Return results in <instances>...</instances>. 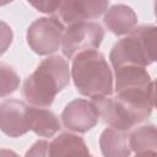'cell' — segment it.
<instances>
[{
    "label": "cell",
    "instance_id": "obj_13",
    "mask_svg": "<svg viewBox=\"0 0 157 157\" xmlns=\"http://www.w3.org/2000/svg\"><path fill=\"white\" fill-rule=\"evenodd\" d=\"M152 82L148 72L145 67L135 65H125L115 69V91L134 87V86H145Z\"/></svg>",
    "mask_w": 157,
    "mask_h": 157
},
{
    "label": "cell",
    "instance_id": "obj_16",
    "mask_svg": "<svg viewBox=\"0 0 157 157\" xmlns=\"http://www.w3.org/2000/svg\"><path fill=\"white\" fill-rule=\"evenodd\" d=\"M13 39V33L11 27L4 22L0 21V56L9 49V47L11 45Z\"/></svg>",
    "mask_w": 157,
    "mask_h": 157
},
{
    "label": "cell",
    "instance_id": "obj_15",
    "mask_svg": "<svg viewBox=\"0 0 157 157\" xmlns=\"http://www.w3.org/2000/svg\"><path fill=\"white\" fill-rule=\"evenodd\" d=\"M20 77L17 72L6 64H0V97H5L17 90Z\"/></svg>",
    "mask_w": 157,
    "mask_h": 157
},
{
    "label": "cell",
    "instance_id": "obj_19",
    "mask_svg": "<svg viewBox=\"0 0 157 157\" xmlns=\"http://www.w3.org/2000/svg\"><path fill=\"white\" fill-rule=\"evenodd\" d=\"M0 157H20L16 152L7 148H0Z\"/></svg>",
    "mask_w": 157,
    "mask_h": 157
},
{
    "label": "cell",
    "instance_id": "obj_7",
    "mask_svg": "<svg viewBox=\"0 0 157 157\" xmlns=\"http://www.w3.org/2000/svg\"><path fill=\"white\" fill-rule=\"evenodd\" d=\"M98 112L92 101L74 99L67 103L61 113V120L66 129L75 132H86L98 123Z\"/></svg>",
    "mask_w": 157,
    "mask_h": 157
},
{
    "label": "cell",
    "instance_id": "obj_8",
    "mask_svg": "<svg viewBox=\"0 0 157 157\" xmlns=\"http://www.w3.org/2000/svg\"><path fill=\"white\" fill-rule=\"evenodd\" d=\"M108 1H88V0H66L60 1L58 13L60 18L71 25L74 22L86 21L101 16L108 7Z\"/></svg>",
    "mask_w": 157,
    "mask_h": 157
},
{
    "label": "cell",
    "instance_id": "obj_2",
    "mask_svg": "<svg viewBox=\"0 0 157 157\" xmlns=\"http://www.w3.org/2000/svg\"><path fill=\"white\" fill-rule=\"evenodd\" d=\"M71 76L77 91L82 96L97 98L112 96L113 74L104 55L98 50L78 53L71 66Z\"/></svg>",
    "mask_w": 157,
    "mask_h": 157
},
{
    "label": "cell",
    "instance_id": "obj_17",
    "mask_svg": "<svg viewBox=\"0 0 157 157\" xmlns=\"http://www.w3.org/2000/svg\"><path fill=\"white\" fill-rule=\"evenodd\" d=\"M48 147H49L48 141H45V140H38L26 152V156L25 157H49Z\"/></svg>",
    "mask_w": 157,
    "mask_h": 157
},
{
    "label": "cell",
    "instance_id": "obj_10",
    "mask_svg": "<svg viewBox=\"0 0 157 157\" xmlns=\"http://www.w3.org/2000/svg\"><path fill=\"white\" fill-rule=\"evenodd\" d=\"M49 157H92L85 140L70 132L56 136L48 147Z\"/></svg>",
    "mask_w": 157,
    "mask_h": 157
},
{
    "label": "cell",
    "instance_id": "obj_9",
    "mask_svg": "<svg viewBox=\"0 0 157 157\" xmlns=\"http://www.w3.org/2000/svg\"><path fill=\"white\" fill-rule=\"evenodd\" d=\"M103 21L112 33L115 36H121L130 33L135 28L137 23V16L130 6L117 4L105 10Z\"/></svg>",
    "mask_w": 157,
    "mask_h": 157
},
{
    "label": "cell",
    "instance_id": "obj_20",
    "mask_svg": "<svg viewBox=\"0 0 157 157\" xmlns=\"http://www.w3.org/2000/svg\"><path fill=\"white\" fill-rule=\"evenodd\" d=\"M135 157H157V153L156 151H142V152H137Z\"/></svg>",
    "mask_w": 157,
    "mask_h": 157
},
{
    "label": "cell",
    "instance_id": "obj_3",
    "mask_svg": "<svg viewBox=\"0 0 157 157\" xmlns=\"http://www.w3.org/2000/svg\"><path fill=\"white\" fill-rule=\"evenodd\" d=\"M157 28L155 26H140L113 47L109 59L114 69L135 65L145 67L156 60Z\"/></svg>",
    "mask_w": 157,
    "mask_h": 157
},
{
    "label": "cell",
    "instance_id": "obj_18",
    "mask_svg": "<svg viewBox=\"0 0 157 157\" xmlns=\"http://www.w3.org/2000/svg\"><path fill=\"white\" fill-rule=\"evenodd\" d=\"M29 4L34 6L38 11L45 13H54L58 11L60 6V1H31Z\"/></svg>",
    "mask_w": 157,
    "mask_h": 157
},
{
    "label": "cell",
    "instance_id": "obj_11",
    "mask_svg": "<svg viewBox=\"0 0 157 157\" xmlns=\"http://www.w3.org/2000/svg\"><path fill=\"white\" fill-rule=\"evenodd\" d=\"M101 151L105 157H129V135L126 131L107 128L99 137Z\"/></svg>",
    "mask_w": 157,
    "mask_h": 157
},
{
    "label": "cell",
    "instance_id": "obj_5",
    "mask_svg": "<svg viewBox=\"0 0 157 157\" xmlns=\"http://www.w3.org/2000/svg\"><path fill=\"white\" fill-rule=\"evenodd\" d=\"M65 27L56 17H40L31 23L27 29V43L39 55L56 52L61 44Z\"/></svg>",
    "mask_w": 157,
    "mask_h": 157
},
{
    "label": "cell",
    "instance_id": "obj_1",
    "mask_svg": "<svg viewBox=\"0 0 157 157\" xmlns=\"http://www.w3.org/2000/svg\"><path fill=\"white\" fill-rule=\"evenodd\" d=\"M70 80V70L65 59L59 55L44 59L25 80L22 93L28 103L36 107H49L55 96Z\"/></svg>",
    "mask_w": 157,
    "mask_h": 157
},
{
    "label": "cell",
    "instance_id": "obj_14",
    "mask_svg": "<svg viewBox=\"0 0 157 157\" xmlns=\"http://www.w3.org/2000/svg\"><path fill=\"white\" fill-rule=\"evenodd\" d=\"M129 146L131 151H156L157 134L155 125H144L135 129L129 135Z\"/></svg>",
    "mask_w": 157,
    "mask_h": 157
},
{
    "label": "cell",
    "instance_id": "obj_6",
    "mask_svg": "<svg viewBox=\"0 0 157 157\" xmlns=\"http://www.w3.org/2000/svg\"><path fill=\"white\" fill-rule=\"evenodd\" d=\"M29 105L18 99H6L0 103V130L18 137L29 131Z\"/></svg>",
    "mask_w": 157,
    "mask_h": 157
},
{
    "label": "cell",
    "instance_id": "obj_12",
    "mask_svg": "<svg viewBox=\"0 0 157 157\" xmlns=\"http://www.w3.org/2000/svg\"><path fill=\"white\" fill-rule=\"evenodd\" d=\"M29 130L38 136L52 137L60 129L58 117L49 109L29 105Z\"/></svg>",
    "mask_w": 157,
    "mask_h": 157
},
{
    "label": "cell",
    "instance_id": "obj_4",
    "mask_svg": "<svg viewBox=\"0 0 157 157\" xmlns=\"http://www.w3.org/2000/svg\"><path fill=\"white\" fill-rule=\"evenodd\" d=\"M104 37L102 26L93 21H80L69 25L64 31L61 49L67 59H74L85 50H96Z\"/></svg>",
    "mask_w": 157,
    "mask_h": 157
}]
</instances>
